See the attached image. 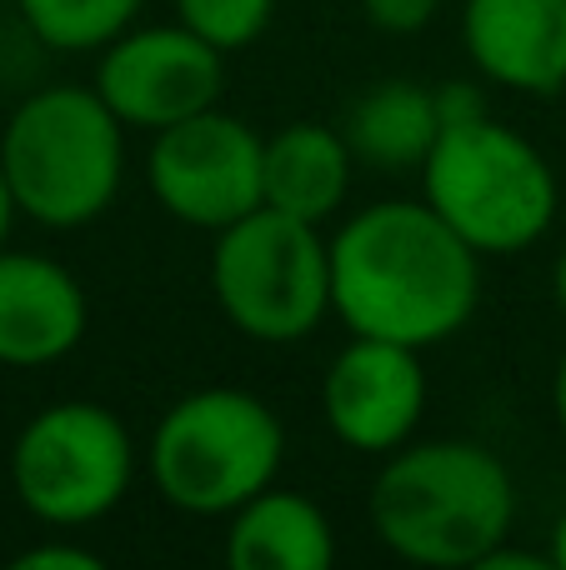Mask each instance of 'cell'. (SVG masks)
<instances>
[{"mask_svg":"<svg viewBox=\"0 0 566 570\" xmlns=\"http://www.w3.org/2000/svg\"><path fill=\"white\" fill-rule=\"evenodd\" d=\"M481 305V256L427 206L377 200L331 236V315L351 335L441 345Z\"/></svg>","mask_w":566,"mask_h":570,"instance_id":"6da1fadb","label":"cell"},{"mask_svg":"<svg viewBox=\"0 0 566 570\" xmlns=\"http://www.w3.org/2000/svg\"><path fill=\"white\" fill-rule=\"evenodd\" d=\"M371 531L397 561L427 570H477L481 556L511 541L517 485L481 441H407L381 455L371 481Z\"/></svg>","mask_w":566,"mask_h":570,"instance_id":"7a4b0ae2","label":"cell"},{"mask_svg":"<svg viewBox=\"0 0 566 570\" xmlns=\"http://www.w3.org/2000/svg\"><path fill=\"white\" fill-rule=\"evenodd\" d=\"M0 166L26 220L80 230L100 220L126 180V120L96 86L30 90L0 130Z\"/></svg>","mask_w":566,"mask_h":570,"instance_id":"3957f363","label":"cell"},{"mask_svg":"<svg viewBox=\"0 0 566 570\" xmlns=\"http://www.w3.org/2000/svg\"><path fill=\"white\" fill-rule=\"evenodd\" d=\"M286 425L241 385H201L160 411L146 445V471L160 501L180 515L226 521L236 505L276 485Z\"/></svg>","mask_w":566,"mask_h":570,"instance_id":"277c9868","label":"cell"},{"mask_svg":"<svg viewBox=\"0 0 566 570\" xmlns=\"http://www.w3.org/2000/svg\"><path fill=\"white\" fill-rule=\"evenodd\" d=\"M417 176L421 200L481 261L531 250L562 206L557 170L547 166V156L497 116L447 126Z\"/></svg>","mask_w":566,"mask_h":570,"instance_id":"5b68a950","label":"cell"},{"mask_svg":"<svg viewBox=\"0 0 566 570\" xmlns=\"http://www.w3.org/2000/svg\"><path fill=\"white\" fill-rule=\"evenodd\" d=\"M211 295L256 345H301L331 315V236L286 210H251L216 230Z\"/></svg>","mask_w":566,"mask_h":570,"instance_id":"8992f818","label":"cell"},{"mask_svg":"<svg viewBox=\"0 0 566 570\" xmlns=\"http://www.w3.org/2000/svg\"><path fill=\"white\" fill-rule=\"evenodd\" d=\"M140 451L126 421L100 401H56L10 445V491L50 531L96 525L130 495Z\"/></svg>","mask_w":566,"mask_h":570,"instance_id":"52a82bcc","label":"cell"},{"mask_svg":"<svg viewBox=\"0 0 566 570\" xmlns=\"http://www.w3.org/2000/svg\"><path fill=\"white\" fill-rule=\"evenodd\" d=\"M146 186L170 220L216 236L266 206V136L221 106L186 116L150 136Z\"/></svg>","mask_w":566,"mask_h":570,"instance_id":"ba28073f","label":"cell"},{"mask_svg":"<svg viewBox=\"0 0 566 570\" xmlns=\"http://www.w3.org/2000/svg\"><path fill=\"white\" fill-rule=\"evenodd\" d=\"M126 130H166L186 116L221 106L226 90V50H216L191 26H130L106 50H96V80Z\"/></svg>","mask_w":566,"mask_h":570,"instance_id":"9c48e42d","label":"cell"},{"mask_svg":"<svg viewBox=\"0 0 566 570\" xmlns=\"http://www.w3.org/2000/svg\"><path fill=\"white\" fill-rule=\"evenodd\" d=\"M326 431L357 455H391L417 441L427 415V365L417 345L351 335L321 375Z\"/></svg>","mask_w":566,"mask_h":570,"instance_id":"30bf717a","label":"cell"},{"mask_svg":"<svg viewBox=\"0 0 566 570\" xmlns=\"http://www.w3.org/2000/svg\"><path fill=\"white\" fill-rule=\"evenodd\" d=\"M90 301L76 271L36 250L0 246V365L40 371L86 341Z\"/></svg>","mask_w":566,"mask_h":570,"instance_id":"8fae6325","label":"cell"},{"mask_svg":"<svg viewBox=\"0 0 566 570\" xmlns=\"http://www.w3.org/2000/svg\"><path fill=\"white\" fill-rule=\"evenodd\" d=\"M461 50L487 86L557 96L566 90V0H467Z\"/></svg>","mask_w":566,"mask_h":570,"instance_id":"7c38bea8","label":"cell"},{"mask_svg":"<svg viewBox=\"0 0 566 570\" xmlns=\"http://www.w3.org/2000/svg\"><path fill=\"white\" fill-rule=\"evenodd\" d=\"M221 556L231 570H331L336 525L311 495L266 485L226 515Z\"/></svg>","mask_w":566,"mask_h":570,"instance_id":"4fadbf2b","label":"cell"},{"mask_svg":"<svg viewBox=\"0 0 566 570\" xmlns=\"http://www.w3.org/2000/svg\"><path fill=\"white\" fill-rule=\"evenodd\" d=\"M357 166L361 160L347 130H331L321 120H291L276 136H266V206L326 226L347 206Z\"/></svg>","mask_w":566,"mask_h":570,"instance_id":"5bb4252c","label":"cell"},{"mask_svg":"<svg viewBox=\"0 0 566 570\" xmlns=\"http://www.w3.org/2000/svg\"><path fill=\"white\" fill-rule=\"evenodd\" d=\"M341 130H347L361 166L381 170V176L421 170L441 136L437 90L421 80H381L351 106Z\"/></svg>","mask_w":566,"mask_h":570,"instance_id":"9a60e30c","label":"cell"},{"mask_svg":"<svg viewBox=\"0 0 566 570\" xmlns=\"http://www.w3.org/2000/svg\"><path fill=\"white\" fill-rule=\"evenodd\" d=\"M26 30L60 56H96L136 26L146 0H16Z\"/></svg>","mask_w":566,"mask_h":570,"instance_id":"2e32d148","label":"cell"},{"mask_svg":"<svg viewBox=\"0 0 566 570\" xmlns=\"http://www.w3.org/2000/svg\"><path fill=\"white\" fill-rule=\"evenodd\" d=\"M176 20L206 36L216 50L236 56V50L256 46L276 20V0H170Z\"/></svg>","mask_w":566,"mask_h":570,"instance_id":"e0dca14e","label":"cell"},{"mask_svg":"<svg viewBox=\"0 0 566 570\" xmlns=\"http://www.w3.org/2000/svg\"><path fill=\"white\" fill-rule=\"evenodd\" d=\"M367 6V20L387 36H417V30L431 26L441 0H361Z\"/></svg>","mask_w":566,"mask_h":570,"instance_id":"ac0fdd59","label":"cell"},{"mask_svg":"<svg viewBox=\"0 0 566 570\" xmlns=\"http://www.w3.org/2000/svg\"><path fill=\"white\" fill-rule=\"evenodd\" d=\"M10 566L16 570H100L106 561L96 551H86L80 541H40L30 551H20Z\"/></svg>","mask_w":566,"mask_h":570,"instance_id":"d6986e66","label":"cell"},{"mask_svg":"<svg viewBox=\"0 0 566 570\" xmlns=\"http://www.w3.org/2000/svg\"><path fill=\"white\" fill-rule=\"evenodd\" d=\"M437 90V110H441V130L447 126H467L477 116H491L487 96H481L477 80H447V86H431Z\"/></svg>","mask_w":566,"mask_h":570,"instance_id":"ffe728a7","label":"cell"},{"mask_svg":"<svg viewBox=\"0 0 566 570\" xmlns=\"http://www.w3.org/2000/svg\"><path fill=\"white\" fill-rule=\"evenodd\" d=\"M477 570H557V566H552V551H541V556L537 551H511V546L501 541L497 551L481 556Z\"/></svg>","mask_w":566,"mask_h":570,"instance_id":"44dd1931","label":"cell"},{"mask_svg":"<svg viewBox=\"0 0 566 570\" xmlns=\"http://www.w3.org/2000/svg\"><path fill=\"white\" fill-rule=\"evenodd\" d=\"M16 196H10V180H6V166H0V246H10V226H16Z\"/></svg>","mask_w":566,"mask_h":570,"instance_id":"7402d4cb","label":"cell"},{"mask_svg":"<svg viewBox=\"0 0 566 570\" xmlns=\"http://www.w3.org/2000/svg\"><path fill=\"white\" fill-rule=\"evenodd\" d=\"M552 415H557V425H562V435H566V351H562V361H557V375H552Z\"/></svg>","mask_w":566,"mask_h":570,"instance_id":"603a6c76","label":"cell"},{"mask_svg":"<svg viewBox=\"0 0 566 570\" xmlns=\"http://www.w3.org/2000/svg\"><path fill=\"white\" fill-rule=\"evenodd\" d=\"M547 551H552V566L566 570V511L557 515V525H552V546H547Z\"/></svg>","mask_w":566,"mask_h":570,"instance_id":"cb8c5ba5","label":"cell"},{"mask_svg":"<svg viewBox=\"0 0 566 570\" xmlns=\"http://www.w3.org/2000/svg\"><path fill=\"white\" fill-rule=\"evenodd\" d=\"M552 295H557V305H562V315H566V246H562L557 266H552Z\"/></svg>","mask_w":566,"mask_h":570,"instance_id":"d4e9b609","label":"cell"}]
</instances>
